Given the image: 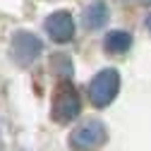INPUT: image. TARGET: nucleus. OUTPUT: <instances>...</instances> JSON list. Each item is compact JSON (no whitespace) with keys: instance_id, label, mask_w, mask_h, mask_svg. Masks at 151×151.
<instances>
[{"instance_id":"nucleus-8","label":"nucleus","mask_w":151,"mask_h":151,"mask_svg":"<svg viewBox=\"0 0 151 151\" xmlns=\"http://www.w3.org/2000/svg\"><path fill=\"white\" fill-rule=\"evenodd\" d=\"M50 67L58 72V74H63V77H72V63H70V58L67 55H55V58L50 60Z\"/></svg>"},{"instance_id":"nucleus-6","label":"nucleus","mask_w":151,"mask_h":151,"mask_svg":"<svg viewBox=\"0 0 151 151\" xmlns=\"http://www.w3.org/2000/svg\"><path fill=\"white\" fill-rule=\"evenodd\" d=\"M106 22H108V5L103 3V0H93V3H89V7L84 10V27L91 29V31H96Z\"/></svg>"},{"instance_id":"nucleus-5","label":"nucleus","mask_w":151,"mask_h":151,"mask_svg":"<svg viewBox=\"0 0 151 151\" xmlns=\"http://www.w3.org/2000/svg\"><path fill=\"white\" fill-rule=\"evenodd\" d=\"M79 115V96L72 86H63L53 101V120L55 122H70Z\"/></svg>"},{"instance_id":"nucleus-1","label":"nucleus","mask_w":151,"mask_h":151,"mask_svg":"<svg viewBox=\"0 0 151 151\" xmlns=\"http://www.w3.org/2000/svg\"><path fill=\"white\" fill-rule=\"evenodd\" d=\"M118 91H120V74H118V70L115 67H106V70H101L96 77L91 79L89 99H91V103L96 108H106V106H110L113 101H115Z\"/></svg>"},{"instance_id":"nucleus-7","label":"nucleus","mask_w":151,"mask_h":151,"mask_svg":"<svg viewBox=\"0 0 151 151\" xmlns=\"http://www.w3.org/2000/svg\"><path fill=\"white\" fill-rule=\"evenodd\" d=\"M103 46H106V50H108V53H115V55L127 53V50H129V46H132V34H129V31H125V29H113V31H108V34H106Z\"/></svg>"},{"instance_id":"nucleus-3","label":"nucleus","mask_w":151,"mask_h":151,"mask_svg":"<svg viewBox=\"0 0 151 151\" xmlns=\"http://www.w3.org/2000/svg\"><path fill=\"white\" fill-rule=\"evenodd\" d=\"M41 50H43V43H41V39L36 34L24 31V29L14 31L12 43H10V53H12L17 65H31L41 55Z\"/></svg>"},{"instance_id":"nucleus-4","label":"nucleus","mask_w":151,"mask_h":151,"mask_svg":"<svg viewBox=\"0 0 151 151\" xmlns=\"http://www.w3.org/2000/svg\"><path fill=\"white\" fill-rule=\"evenodd\" d=\"M48 36L55 41V43H67L72 41V36H74V19H72V14L67 10H55L46 17V22H43Z\"/></svg>"},{"instance_id":"nucleus-2","label":"nucleus","mask_w":151,"mask_h":151,"mask_svg":"<svg viewBox=\"0 0 151 151\" xmlns=\"http://www.w3.org/2000/svg\"><path fill=\"white\" fill-rule=\"evenodd\" d=\"M108 139V129L101 120H89L70 134V146L74 151H99Z\"/></svg>"},{"instance_id":"nucleus-9","label":"nucleus","mask_w":151,"mask_h":151,"mask_svg":"<svg viewBox=\"0 0 151 151\" xmlns=\"http://www.w3.org/2000/svg\"><path fill=\"white\" fill-rule=\"evenodd\" d=\"M146 29H149V31H151V14H149V17H146Z\"/></svg>"},{"instance_id":"nucleus-10","label":"nucleus","mask_w":151,"mask_h":151,"mask_svg":"<svg viewBox=\"0 0 151 151\" xmlns=\"http://www.w3.org/2000/svg\"><path fill=\"white\" fill-rule=\"evenodd\" d=\"M139 5H151V0H137Z\"/></svg>"}]
</instances>
